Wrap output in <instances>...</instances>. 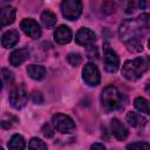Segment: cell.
Masks as SVG:
<instances>
[{"mask_svg":"<svg viewBox=\"0 0 150 150\" xmlns=\"http://www.w3.org/2000/svg\"><path fill=\"white\" fill-rule=\"evenodd\" d=\"M125 120L134 128H142L146 124V118L135 111H128L125 115Z\"/></svg>","mask_w":150,"mask_h":150,"instance_id":"2e32d148","label":"cell"},{"mask_svg":"<svg viewBox=\"0 0 150 150\" xmlns=\"http://www.w3.org/2000/svg\"><path fill=\"white\" fill-rule=\"evenodd\" d=\"M127 149H150V143L146 142H134L127 145Z\"/></svg>","mask_w":150,"mask_h":150,"instance_id":"cb8c5ba5","label":"cell"},{"mask_svg":"<svg viewBox=\"0 0 150 150\" xmlns=\"http://www.w3.org/2000/svg\"><path fill=\"white\" fill-rule=\"evenodd\" d=\"M90 148H91V149H102V150H104V149H105V145L102 144V143H94Z\"/></svg>","mask_w":150,"mask_h":150,"instance_id":"83f0119b","label":"cell"},{"mask_svg":"<svg viewBox=\"0 0 150 150\" xmlns=\"http://www.w3.org/2000/svg\"><path fill=\"white\" fill-rule=\"evenodd\" d=\"M82 77H83V81L90 86V87H96L100 81H101V74H100V70L98 68L91 63V62H88L84 67H83V70H82Z\"/></svg>","mask_w":150,"mask_h":150,"instance_id":"ba28073f","label":"cell"},{"mask_svg":"<svg viewBox=\"0 0 150 150\" xmlns=\"http://www.w3.org/2000/svg\"><path fill=\"white\" fill-rule=\"evenodd\" d=\"M29 49L28 48H20V49H15L14 52H12L11 56H9V62L13 67H19L20 64H22L27 59H29Z\"/></svg>","mask_w":150,"mask_h":150,"instance_id":"4fadbf2b","label":"cell"},{"mask_svg":"<svg viewBox=\"0 0 150 150\" xmlns=\"http://www.w3.org/2000/svg\"><path fill=\"white\" fill-rule=\"evenodd\" d=\"M150 67L149 56H138L127 60L122 66V75L128 81H137Z\"/></svg>","mask_w":150,"mask_h":150,"instance_id":"7a4b0ae2","label":"cell"},{"mask_svg":"<svg viewBox=\"0 0 150 150\" xmlns=\"http://www.w3.org/2000/svg\"><path fill=\"white\" fill-rule=\"evenodd\" d=\"M103 59H104V69L108 73H116L120 68V59L115 50L110 48L109 43L103 45Z\"/></svg>","mask_w":150,"mask_h":150,"instance_id":"52a82bcc","label":"cell"},{"mask_svg":"<svg viewBox=\"0 0 150 150\" xmlns=\"http://www.w3.org/2000/svg\"><path fill=\"white\" fill-rule=\"evenodd\" d=\"M146 28L139 21V19H127L118 28V35L121 41L125 45L127 49L131 53L142 52V38L145 34Z\"/></svg>","mask_w":150,"mask_h":150,"instance_id":"6da1fadb","label":"cell"},{"mask_svg":"<svg viewBox=\"0 0 150 150\" xmlns=\"http://www.w3.org/2000/svg\"><path fill=\"white\" fill-rule=\"evenodd\" d=\"M15 14H16V11L14 7L12 6H6L1 9V14H0V21H1V26L5 27V26H8L11 23L14 22L15 20Z\"/></svg>","mask_w":150,"mask_h":150,"instance_id":"9a60e30c","label":"cell"},{"mask_svg":"<svg viewBox=\"0 0 150 150\" xmlns=\"http://www.w3.org/2000/svg\"><path fill=\"white\" fill-rule=\"evenodd\" d=\"M19 39H20L19 32L15 30V29H9V30H7L2 34L1 45H2L4 48H12L19 42Z\"/></svg>","mask_w":150,"mask_h":150,"instance_id":"5bb4252c","label":"cell"},{"mask_svg":"<svg viewBox=\"0 0 150 150\" xmlns=\"http://www.w3.org/2000/svg\"><path fill=\"white\" fill-rule=\"evenodd\" d=\"M134 107L139 111V112H144V114H149L150 115V102L142 97V96H138L134 100Z\"/></svg>","mask_w":150,"mask_h":150,"instance_id":"ffe728a7","label":"cell"},{"mask_svg":"<svg viewBox=\"0 0 150 150\" xmlns=\"http://www.w3.org/2000/svg\"><path fill=\"white\" fill-rule=\"evenodd\" d=\"M148 47H149V49H150V39H149V41H148Z\"/></svg>","mask_w":150,"mask_h":150,"instance_id":"4dcf8cb0","label":"cell"},{"mask_svg":"<svg viewBox=\"0 0 150 150\" xmlns=\"http://www.w3.org/2000/svg\"><path fill=\"white\" fill-rule=\"evenodd\" d=\"M2 1H11V0H2Z\"/></svg>","mask_w":150,"mask_h":150,"instance_id":"1f68e13d","label":"cell"},{"mask_svg":"<svg viewBox=\"0 0 150 150\" xmlns=\"http://www.w3.org/2000/svg\"><path fill=\"white\" fill-rule=\"evenodd\" d=\"M42 134H43L46 137H48V138L54 136V131H53L50 124H48V123L43 124V127H42Z\"/></svg>","mask_w":150,"mask_h":150,"instance_id":"4316f807","label":"cell"},{"mask_svg":"<svg viewBox=\"0 0 150 150\" xmlns=\"http://www.w3.org/2000/svg\"><path fill=\"white\" fill-rule=\"evenodd\" d=\"M56 15L50 11H45L41 14V22L46 28H53L56 25Z\"/></svg>","mask_w":150,"mask_h":150,"instance_id":"d6986e66","label":"cell"},{"mask_svg":"<svg viewBox=\"0 0 150 150\" xmlns=\"http://www.w3.org/2000/svg\"><path fill=\"white\" fill-rule=\"evenodd\" d=\"M101 102H102V105L104 107L105 110L114 111V110L123 108V105H124V97H123V95L118 91V89L115 86L110 84V86H107L102 90Z\"/></svg>","mask_w":150,"mask_h":150,"instance_id":"3957f363","label":"cell"},{"mask_svg":"<svg viewBox=\"0 0 150 150\" xmlns=\"http://www.w3.org/2000/svg\"><path fill=\"white\" fill-rule=\"evenodd\" d=\"M67 60L71 66L76 67L82 62V56L79 53H69L68 56H67Z\"/></svg>","mask_w":150,"mask_h":150,"instance_id":"603a6c76","label":"cell"},{"mask_svg":"<svg viewBox=\"0 0 150 150\" xmlns=\"http://www.w3.org/2000/svg\"><path fill=\"white\" fill-rule=\"evenodd\" d=\"M110 130H111V134L118 139V141H124L128 135H129V131L128 129L125 128V125L117 118H112L111 122H110Z\"/></svg>","mask_w":150,"mask_h":150,"instance_id":"7c38bea8","label":"cell"},{"mask_svg":"<svg viewBox=\"0 0 150 150\" xmlns=\"http://www.w3.org/2000/svg\"><path fill=\"white\" fill-rule=\"evenodd\" d=\"M145 4H146V0H138V6L143 9V8H145Z\"/></svg>","mask_w":150,"mask_h":150,"instance_id":"f1b7e54d","label":"cell"},{"mask_svg":"<svg viewBox=\"0 0 150 150\" xmlns=\"http://www.w3.org/2000/svg\"><path fill=\"white\" fill-rule=\"evenodd\" d=\"M20 28L22 29V32L26 35H28L32 39H39L41 36V34H42L40 25L34 19H30V18L23 19L20 22Z\"/></svg>","mask_w":150,"mask_h":150,"instance_id":"9c48e42d","label":"cell"},{"mask_svg":"<svg viewBox=\"0 0 150 150\" xmlns=\"http://www.w3.org/2000/svg\"><path fill=\"white\" fill-rule=\"evenodd\" d=\"M27 73L30 79L40 81L46 76V68L41 64H30L27 67Z\"/></svg>","mask_w":150,"mask_h":150,"instance_id":"e0dca14e","label":"cell"},{"mask_svg":"<svg viewBox=\"0 0 150 150\" xmlns=\"http://www.w3.org/2000/svg\"><path fill=\"white\" fill-rule=\"evenodd\" d=\"M54 128L61 134H70L75 130V122L73 118L64 114H55L52 118Z\"/></svg>","mask_w":150,"mask_h":150,"instance_id":"5b68a950","label":"cell"},{"mask_svg":"<svg viewBox=\"0 0 150 150\" xmlns=\"http://www.w3.org/2000/svg\"><path fill=\"white\" fill-rule=\"evenodd\" d=\"M28 148L32 150H45V149H47V144L43 141H41L40 138L33 137L28 143Z\"/></svg>","mask_w":150,"mask_h":150,"instance_id":"44dd1931","label":"cell"},{"mask_svg":"<svg viewBox=\"0 0 150 150\" xmlns=\"http://www.w3.org/2000/svg\"><path fill=\"white\" fill-rule=\"evenodd\" d=\"M136 8V0H124V12L132 13Z\"/></svg>","mask_w":150,"mask_h":150,"instance_id":"d4e9b609","label":"cell"},{"mask_svg":"<svg viewBox=\"0 0 150 150\" xmlns=\"http://www.w3.org/2000/svg\"><path fill=\"white\" fill-rule=\"evenodd\" d=\"M138 19L146 29H150V13H142Z\"/></svg>","mask_w":150,"mask_h":150,"instance_id":"484cf974","label":"cell"},{"mask_svg":"<svg viewBox=\"0 0 150 150\" xmlns=\"http://www.w3.org/2000/svg\"><path fill=\"white\" fill-rule=\"evenodd\" d=\"M1 77H2V83L4 86L6 84H11L14 80V75L13 73L9 70V69H6V68H2L1 70Z\"/></svg>","mask_w":150,"mask_h":150,"instance_id":"7402d4cb","label":"cell"},{"mask_svg":"<svg viewBox=\"0 0 150 150\" xmlns=\"http://www.w3.org/2000/svg\"><path fill=\"white\" fill-rule=\"evenodd\" d=\"M54 40L60 43V45H66L68 42L71 41V38H73V33H71V29L68 27V26H64V25H61L59 26L55 30H54Z\"/></svg>","mask_w":150,"mask_h":150,"instance_id":"8fae6325","label":"cell"},{"mask_svg":"<svg viewBox=\"0 0 150 150\" xmlns=\"http://www.w3.org/2000/svg\"><path fill=\"white\" fill-rule=\"evenodd\" d=\"M62 15L68 20H76L82 13L81 0H62Z\"/></svg>","mask_w":150,"mask_h":150,"instance_id":"8992f818","label":"cell"},{"mask_svg":"<svg viewBox=\"0 0 150 150\" xmlns=\"http://www.w3.org/2000/svg\"><path fill=\"white\" fill-rule=\"evenodd\" d=\"M75 41L79 45L84 46V47L86 46H91L96 41V34L91 29H89L87 27H82L76 32Z\"/></svg>","mask_w":150,"mask_h":150,"instance_id":"30bf717a","label":"cell"},{"mask_svg":"<svg viewBox=\"0 0 150 150\" xmlns=\"http://www.w3.org/2000/svg\"><path fill=\"white\" fill-rule=\"evenodd\" d=\"M7 145H8V148L12 149V150H22V149H25V146H26V142H25V138H23L21 135L14 134V135L11 137V139H9V142H8Z\"/></svg>","mask_w":150,"mask_h":150,"instance_id":"ac0fdd59","label":"cell"},{"mask_svg":"<svg viewBox=\"0 0 150 150\" xmlns=\"http://www.w3.org/2000/svg\"><path fill=\"white\" fill-rule=\"evenodd\" d=\"M9 103L14 109H22L28 101V93L23 84H16L9 93Z\"/></svg>","mask_w":150,"mask_h":150,"instance_id":"277c9868","label":"cell"},{"mask_svg":"<svg viewBox=\"0 0 150 150\" xmlns=\"http://www.w3.org/2000/svg\"><path fill=\"white\" fill-rule=\"evenodd\" d=\"M145 91L150 95V80L146 82V84H145Z\"/></svg>","mask_w":150,"mask_h":150,"instance_id":"f546056e","label":"cell"}]
</instances>
